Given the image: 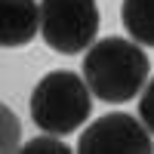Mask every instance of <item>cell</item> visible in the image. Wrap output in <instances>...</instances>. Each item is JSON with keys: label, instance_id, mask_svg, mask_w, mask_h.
<instances>
[{"label": "cell", "instance_id": "2", "mask_svg": "<svg viewBox=\"0 0 154 154\" xmlns=\"http://www.w3.org/2000/svg\"><path fill=\"white\" fill-rule=\"evenodd\" d=\"M28 108L40 133L68 136L86 123L93 111V89L86 77H77L74 71H49L37 80Z\"/></svg>", "mask_w": 154, "mask_h": 154}, {"label": "cell", "instance_id": "8", "mask_svg": "<svg viewBox=\"0 0 154 154\" xmlns=\"http://www.w3.org/2000/svg\"><path fill=\"white\" fill-rule=\"evenodd\" d=\"M139 117L145 120V126L154 133V77L145 83L142 89V102H139Z\"/></svg>", "mask_w": 154, "mask_h": 154}, {"label": "cell", "instance_id": "9", "mask_svg": "<svg viewBox=\"0 0 154 154\" xmlns=\"http://www.w3.org/2000/svg\"><path fill=\"white\" fill-rule=\"evenodd\" d=\"M25 151H31V154H37V151H56V154H68L71 148H68L65 142H56V136L43 133V139H34V142H28V145H25Z\"/></svg>", "mask_w": 154, "mask_h": 154}, {"label": "cell", "instance_id": "1", "mask_svg": "<svg viewBox=\"0 0 154 154\" xmlns=\"http://www.w3.org/2000/svg\"><path fill=\"white\" fill-rule=\"evenodd\" d=\"M148 74L151 62L139 40L105 37V40H96L83 56V77L93 96L111 105L136 99L148 83Z\"/></svg>", "mask_w": 154, "mask_h": 154}, {"label": "cell", "instance_id": "5", "mask_svg": "<svg viewBox=\"0 0 154 154\" xmlns=\"http://www.w3.org/2000/svg\"><path fill=\"white\" fill-rule=\"evenodd\" d=\"M0 40L6 49L28 46L40 34V3L37 0H3L0 3Z\"/></svg>", "mask_w": 154, "mask_h": 154}, {"label": "cell", "instance_id": "4", "mask_svg": "<svg viewBox=\"0 0 154 154\" xmlns=\"http://www.w3.org/2000/svg\"><path fill=\"white\" fill-rule=\"evenodd\" d=\"M154 133L145 126L142 117L133 114H105L86 126L77 139L80 154H151L154 151Z\"/></svg>", "mask_w": 154, "mask_h": 154}, {"label": "cell", "instance_id": "6", "mask_svg": "<svg viewBox=\"0 0 154 154\" xmlns=\"http://www.w3.org/2000/svg\"><path fill=\"white\" fill-rule=\"evenodd\" d=\"M120 19L126 34L142 46H154V0H123Z\"/></svg>", "mask_w": 154, "mask_h": 154}, {"label": "cell", "instance_id": "7", "mask_svg": "<svg viewBox=\"0 0 154 154\" xmlns=\"http://www.w3.org/2000/svg\"><path fill=\"white\" fill-rule=\"evenodd\" d=\"M0 111H3V151H16L19 148L22 126H19V120H16V114H12L9 105H3Z\"/></svg>", "mask_w": 154, "mask_h": 154}, {"label": "cell", "instance_id": "3", "mask_svg": "<svg viewBox=\"0 0 154 154\" xmlns=\"http://www.w3.org/2000/svg\"><path fill=\"white\" fill-rule=\"evenodd\" d=\"M99 22L96 0H40V34L62 56L86 53L96 43Z\"/></svg>", "mask_w": 154, "mask_h": 154}]
</instances>
